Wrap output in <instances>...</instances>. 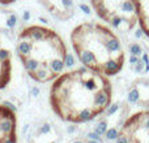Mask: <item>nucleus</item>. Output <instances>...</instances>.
<instances>
[{
    "label": "nucleus",
    "mask_w": 149,
    "mask_h": 143,
    "mask_svg": "<svg viewBox=\"0 0 149 143\" xmlns=\"http://www.w3.org/2000/svg\"><path fill=\"white\" fill-rule=\"evenodd\" d=\"M111 99L109 77L85 67L62 73L52 81L49 98L55 115L72 124L94 120L109 109Z\"/></svg>",
    "instance_id": "f257e3e1"
},
{
    "label": "nucleus",
    "mask_w": 149,
    "mask_h": 143,
    "mask_svg": "<svg viewBox=\"0 0 149 143\" xmlns=\"http://www.w3.org/2000/svg\"><path fill=\"white\" fill-rule=\"evenodd\" d=\"M16 54L28 76L38 83L55 81L64 72L68 59L62 36L41 25L26 26L18 33Z\"/></svg>",
    "instance_id": "f03ea898"
},
{
    "label": "nucleus",
    "mask_w": 149,
    "mask_h": 143,
    "mask_svg": "<svg viewBox=\"0 0 149 143\" xmlns=\"http://www.w3.org/2000/svg\"><path fill=\"white\" fill-rule=\"evenodd\" d=\"M71 44L82 67L103 74L116 76L124 65L120 39L110 28L100 22H82L71 33Z\"/></svg>",
    "instance_id": "7ed1b4c3"
},
{
    "label": "nucleus",
    "mask_w": 149,
    "mask_h": 143,
    "mask_svg": "<svg viewBox=\"0 0 149 143\" xmlns=\"http://www.w3.org/2000/svg\"><path fill=\"white\" fill-rule=\"evenodd\" d=\"M102 21L119 31H130L136 26L137 13L135 0H90Z\"/></svg>",
    "instance_id": "20e7f679"
},
{
    "label": "nucleus",
    "mask_w": 149,
    "mask_h": 143,
    "mask_svg": "<svg viewBox=\"0 0 149 143\" xmlns=\"http://www.w3.org/2000/svg\"><path fill=\"white\" fill-rule=\"evenodd\" d=\"M115 143H149V109L130 116L116 134Z\"/></svg>",
    "instance_id": "39448f33"
},
{
    "label": "nucleus",
    "mask_w": 149,
    "mask_h": 143,
    "mask_svg": "<svg viewBox=\"0 0 149 143\" xmlns=\"http://www.w3.org/2000/svg\"><path fill=\"white\" fill-rule=\"evenodd\" d=\"M17 118L12 108L0 105V143H16Z\"/></svg>",
    "instance_id": "423d86ee"
},
{
    "label": "nucleus",
    "mask_w": 149,
    "mask_h": 143,
    "mask_svg": "<svg viewBox=\"0 0 149 143\" xmlns=\"http://www.w3.org/2000/svg\"><path fill=\"white\" fill-rule=\"evenodd\" d=\"M12 78V52L0 38V90L5 89Z\"/></svg>",
    "instance_id": "0eeeda50"
},
{
    "label": "nucleus",
    "mask_w": 149,
    "mask_h": 143,
    "mask_svg": "<svg viewBox=\"0 0 149 143\" xmlns=\"http://www.w3.org/2000/svg\"><path fill=\"white\" fill-rule=\"evenodd\" d=\"M137 21L144 34L149 38V0H135Z\"/></svg>",
    "instance_id": "6e6552de"
},
{
    "label": "nucleus",
    "mask_w": 149,
    "mask_h": 143,
    "mask_svg": "<svg viewBox=\"0 0 149 143\" xmlns=\"http://www.w3.org/2000/svg\"><path fill=\"white\" fill-rule=\"evenodd\" d=\"M17 1H20V0H0V5H10Z\"/></svg>",
    "instance_id": "1a4fd4ad"
},
{
    "label": "nucleus",
    "mask_w": 149,
    "mask_h": 143,
    "mask_svg": "<svg viewBox=\"0 0 149 143\" xmlns=\"http://www.w3.org/2000/svg\"><path fill=\"white\" fill-rule=\"evenodd\" d=\"M52 143H55V142H52Z\"/></svg>",
    "instance_id": "9d476101"
}]
</instances>
